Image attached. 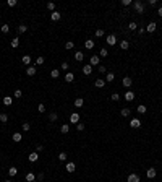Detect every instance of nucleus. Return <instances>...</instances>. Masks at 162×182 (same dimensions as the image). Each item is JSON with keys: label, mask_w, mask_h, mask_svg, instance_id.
Masks as SVG:
<instances>
[{"label": "nucleus", "mask_w": 162, "mask_h": 182, "mask_svg": "<svg viewBox=\"0 0 162 182\" xmlns=\"http://www.w3.org/2000/svg\"><path fill=\"white\" fill-rule=\"evenodd\" d=\"M83 104H84V101H83V98H78V99H75V107H83Z\"/></svg>", "instance_id": "nucleus-23"}, {"label": "nucleus", "mask_w": 162, "mask_h": 182, "mask_svg": "<svg viewBox=\"0 0 162 182\" xmlns=\"http://www.w3.org/2000/svg\"><path fill=\"white\" fill-rule=\"evenodd\" d=\"M73 47H75V42H73V41H68V42H67V44H65V49H67V50H70V49H73Z\"/></svg>", "instance_id": "nucleus-31"}, {"label": "nucleus", "mask_w": 162, "mask_h": 182, "mask_svg": "<svg viewBox=\"0 0 162 182\" xmlns=\"http://www.w3.org/2000/svg\"><path fill=\"white\" fill-rule=\"evenodd\" d=\"M113 80H115V75H113L112 72H109V73H107V81L110 83V81H113Z\"/></svg>", "instance_id": "nucleus-36"}, {"label": "nucleus", "mask_w": 162, "mask_h": 182, "mask_svg": "<svg viewBox=\"0 0 162 182\" xmlns=\"http://www.w3.org/2000/svg\"><path fill=\"white\" fill-rule=\"evenodd\" d=\"M18 31H20V33H26V31H28V26L26 25H20L18 26Z\"/></svg>", "instance_id": "nucleus-38"}, {"label": "nucleus", "mask_w": 162, "mask_h": 182, "mask_svg": "<svg viewBox=\"0 0 162 182\" xmlns=\"http://www.w3.org/2000/svg\"><path fill=\"white\" fill-rule=\"evenodd\" d=\"M3 182H12V180H3Z\"/></svg>", "instance_id": "nucleus-55"}, {"label": "nucleus", "mask_w": 162, "mask_h": 182, "mask_svg": "<svg viewBox=\"0 0 162 182\" xmlns=\"http://www.w3.org/2000/svg\"><path fill=\"white\" fill-rule=\"evenodd\" d=\"M104 85H105V81L101 80V78H97V80L94 81V86H96V88H104Z\"/></svg>", "instance_id": "nucleus-17"}, {"label": "nucleus", "mask_w": 162, "mask_h": 182, "mask_svg": "<svg viewBox=\"0 0 162 182\" xmlns=\"http://www.w3.org/2000/svg\"><path fill=\"white\" fill-rule=\"evenodd\" d=\"M133 8H135V12H136V13H144V3L138 0V2L133 3Z\"/></svg>", "instance_id": "nucleus-1"}, {"label": "nucleus", "mask_w": 162, "mask_h": 182, "mask_svg": "<svg viewBox=\"0 0 162 182\" xmlns=\"http://www.w3.org/2000/svg\"><path fill=\"white\" fill-rule=\"evenodd\" d=\"M128 28H130V29H131V31H135V29L138 28V25H136V23H135V21H131V23H130V25H128Z\"/></svg>", "instance_id": "nucleus-41"}, {"label": "nucleus", "mask_w": 162, "mask_h": 182, "mask_svg": "<svg viewBox=\"0 0 162 182\" xmlns=\"http://www.w3.org/2000/svg\"><path fill=\"white\" fill-rule=\"evenodd\" d=\"M37 111H39V112H46V106H44V104H39V106H37Z\"/></svg>", "instance_id": "nucleus-46"}, {"label": "nucleus", "mask_w": 162, "mask_h": 182, "mask_svg": "<svg viewBox=\"0 0 162 182\" xmlns=\"http://www.w3.org/2000/svg\"><path fill=\"white\" fill-rule=\"evenodd\" d=\"M89 64H91V67H92V65H99V55H91Z\"/></svg>", "instance_id": "nucleus-13"}, {"label": "nucleus", "mask_w": 162, "mask_h": 182, "mask_svg": "<svg viewBox=\"0 0 162 182\" xmlns=\"http://www.w3.org/2000/svg\"><path fill=\"white\" fill-rule=\"evenodd\" d=\"M73 80H75V75L71 73V72H67V75H65V81H67V83H71Z\"/></svg>", "instance_id": "nucleus-11"}, {"label": "nucleus", "mask_w": 162, "mask_h": 182, "mask_svg": "<svg viewBox=\"0 0 162 182\" xmlns=\"http://www.w3.org/2000/svg\"><path fill=\"white\" fill-rule=\"evenodd\" d=\"M84 47H86V49H92V47H94V41H92V39H88L84 42Z\"/></svg>", "instance_id": "nucleus-21"}, {"label": "nucleus", "mask_w": 162, "mask_h": 182, "mask_svg": "<svg viewBox=\"0 0 162 182\" xmlns=\"http://www.w3.org/2000/svg\"><path fill=\"white\" fill-rule=\"evenodd\" d=\"M76 130L83 132V130H84V124H76Z\"/></svg>", "instance_id": "nucleus-47"}, {"label": "nucleus", "mask_w": 162, "mask_h": 182, "mask_svg": "<svg viewBox=\"0 0 162 182\" xmlns=\"http://www.w3.org/2000/svg\"><path fill=\"white\" fill-rule=\"evenodd\" d=\"M67 158H68V154L65 151H62L60 154H58V159H60V161H67Z\"/></svg>", "instance_id": "nucleus-33"}, {"label": "nucleus", "mask_w": 162, "mask_h": 182, "mask_svg": "<svg viewBox=\"0 0 162 182\" xmlns=\"http://www.w3.org/2000/svg\"><path fill=\"white\" fill-rule=\"evenodd\" d=\"M126 182H139V176H138V174H130Z\"/></svg>", "instance_id": "nucleus-8"}, {"label": "nucleus", "mask_w": 162, "mask_h": 182, "mask_svg": "<svg viewBox=\"0 0 162 182\" xmlns=\"http://www.w3.org/2000/svg\"><path fill=\"white\" fill-rule=\"evenodd\" d=\"M57 119H58V115L55 114V112H50V114H49V120H50V122H55Z\"/></svg>", "instance_id": "nucleus-30"}, {"label": "nucleus", "mask_w": 162, "mask_h": 182, "mask_svg": "<svg viewBox=\"0 0 162 182\" xmlns=\"http://www.w3.org/2000/svg\"><path fill=\"white\" fill-rule=\"evenodd\" d=\"M157 13H159V16H162V7L159 8V12H157Z\"/></svg>", "instance_id": "nucleus-54"}, {"label": "nucleus", "mask_w": 162, "mask_h": 182, "mask_svg": "<svg viewBox=\"0 0 162 182\" xmlns=\"http://www.w3.org/2000/svg\"><path fill=\"white\" fill-rule=\"evenodd\" d=\"M83 59H84V54H83V52H75V60L83 62Z\"/></svg>", "instance_id": "nucleus-20"}, {"label": "nucleus", "mask_w": 162, "mask_h": 182, "mask_svg": "<svg viewBox=\"0 0 162 182\" xmlns=\"http://www.w3.org/2000/svg\"><path fill=\"white\" fill-rule=\"evenodd\" d=\"M70 122L71 124H80V114H78V112H73V114L70 115Z\"/></svg>", "instance_id": "nucleus-4"}, {"label": "nucleus", "mask_w": 162, "mask_h": 182, "mask_svg": "<svg viewBox=\"0 0 162 182\" xmlns=\"http://www.w3.org/2000/svg\"><path fill=\"white\" fill-rule=\"evenodd\" d=\"M125 99H126V101H133V99H135V93H133V91H126L125 93Z\"/></svg>", "instance_id": "nucleus-14"}, {"label": "nucleus", "mask_w": 162, "mask_h": 182, "mask_svg": "<svg viewBox=\"0 0 162 182\" xmlns=\"http://www.w3.org/2000/svg\"><path fill=\"white\" fill-rule=\"evenodd\" d=\"M58 75H60V72H58L57 68H54V70L50 72V77H52V78H58Z\"/></svg>", "instance_id": "nucleus-34"}, {"label": "nucleus", "mask_w": 162, "mask_h": 182, "mask_svg": "<svg viewBox=\"0 0 162 182\" xmlns=\"http://www.w3.org/2000/svg\"><path fill=\"white\" fill-rule=\"evenodd\" d=\"M91 72H92V67H91V65H84V67H83V73H84V75H89Z\"/></svg>", "instance_id": "nucleus-22"}, {"label": "nucleus", "mask_w": 162, "mask_h": 182, "mask_svg": "<svg viewBox=\"0 0 162 182\" xmlns=\"http://www.w3.org/2000/svg\"><path fill=\"white\" fill-rule=\"evenodd\" d=\"M138 112H139V114H144V112H146V106L139 104V106H138Z\"/></svg>", "instance_id": "nucleus-35"}, {"label": "nucleus", "mask_w": 162, "mask_h": 182, "mask_svg": "<svg viewBox=\"0 0 162 182\" xmlns=\"http://www.w3.org/2000/svg\"><path fill=\"white\" fill-rule=\"evenodd\" d=\"M131 83H133V80L130 77H125V78H123V86H125V88H130V86H131Z\"/></svg>", "instance_id": "nucleus-12"}, {"label": "nucleus", "mask_w": 162, "mask_h": 182, "mask_svg": "<svg viewBox=\"0 0 162 182\" xmlns=\"http://www.w3.org/2000/svg\"><path fill=\"white\" fill-rule=\"evenodd\" d=\"M23 64H25V65H28V67H29V65H31V55H23Z\"/></svg>", "instance_id": "nucleus-24"}, {"label": "nucleus", "mask_w": 162, "mask_h": 182, "mask_svg": "<svg viewBox=\"0 0 162 182\" xmlns=\"http://www.w3.org/2000/svg\"><path fill=\"white\" fill-rule=\"evenodd\" d=\"M29 129H31V125H29L28 122H25V124H23V130H25V132H29Z\"/></svg>", "instance_id": "nucleus-44"}, {"label": "nucleus", "mask_w": 162, "mask_h": 182, "mask_svg": "<svg viewBox=\"0 0 162 182\" xmlns=\"http://www.w3.org/2000/svg\"><path fill=\"white\" fill-rule=\"evenodd\" d=\"M130 127H131V129H139L141 127V120L136 119V117H133L131 120H130Z\"/></svg>", "instance_id": "nucleus-2"}, {"label": "nucleus", "mask_w": 162, "mask_h": 182, "mask_svg": "<svg viewBox=\"0 0 162 182\" xmlns=\"http://www.w3.org/2000/svg\"><path fill=\"white\" fill-rule=\"evenodd\" d=\"M156 174L157 172H156V169H154V167H149V169L146 171V176L149 177V179H154V177H156Z\"/></svg>", "instance_id": "nucleus-6"}, {"label": "nucleus", "mask_w": 162, "mask_h": 182, "mask_svg": "<svg viewBox=\"0 0 162 182\" xmlns=\"http://www.w3.org/2000/svg\"><path fill=\"white\" fill-rule=\"evenodd\" d=\"M99 72H101V73H105V67H104V65H101V67H99Z\"/></svg>", "instance_id": "nucleus-53"}, {"label": "nucleus", "mask_w": 162, "mask_h": 182, "mask_svg": "<svg viewBox=\"0 0 162 182\" xmlns=\"http://www.w3.org/2000/svg\"><path fill=\"white\" fill-rule=\"evenodd\" d=\"M60 68H62V70H68V64H67V62H63V64L60 65Z\"/></svg>", "instance_id": "nucleus-50"}, {"label": "nucleus", "mask_w": 162, "mask_h": 182, "mask_svg": "<svg viewBox=\"0 0 162 182\" xmlns=\"http://www.w3.org/2000/svg\"><path fill=\"white\" fill-rule=\"evenodd\" d=\"M42 150H44V146H42V145H37V146H36V151H37V153L42 151Z\"/></svg>", "instance_id": "nucleus-52"}, {"label": "nucleus", "mask_w": 162, "mask_h": 182, "mask_svg": "<svg viewBox=\"0 0 162 182\" xmlns=\"http://www.w3.org/2000/svg\"><path fill=\"white\" fill-rule=\"evenodd\" d=\"M36 72H37V68L34 67V65H29V67L26 68V75H28V77H34Z\"/></svg>", "instance_id": "nucleus-3"}, {"label": "nucleus", "mask_w": 162, "mask_h": 182, "mask_svg": "<svg viewBox=\"0 0 162 182\" xmlns=\"http://www.w3.org/2000/svg\"><path fill=\"white\" fill-rule=\"evenodd\" d=\"M120 114H122V117H128V115H130V109L128 107H123Z\"/></svg>", "instance_id": "nucleus-29"}, {"label": "nucleus", "mask_w": 162, "mask_h": 182, "mask_svg": "<svg viewBox=\"0 0 162 182\" xmlns=\"http://www.w3.org/2000/svg\"><path fill=\"white\" fill-rule=\"evenodd\" d=\"M47 8H49L50 12H55V5H54L52 2H49V3H47Z\"/></svg>", "instance_id": "nucleus-43"}, {"label": "nucleus", "mask_w": 162, "mask_h": 182, "mask_svg": "<svg viewBox=\"0 0 162 182\" xmlns=\"http://www.w3.org/2000/svg\"><path fill=\"white\" fill-rule=\"evenodd\" d=\"M65 169H67L68 172H75V169H76V166H75V163H67V166H65Z\"/></svg>", "instance_id": "nucleus-15"}, {"label": "nucleus", "mask_w": 162, "mask_h": 182, "mask_svg": "<svg viewBox=\"0 0 162 182\" xmlns=\"http://www.w3.org/2000/svg\"><path fill=\"white\" fill-rule=\"evenodd\" d=\"M0 31H2L3 34H7V33H8V31H10V26H8V25H3L2 28H0Z\"/></svg>", "instance_id": "nucleus-37"}, {"label": "nucleus", "mask_w": 162, "mask_h": 182, "mask_svg": "<svg viewBox=\"0 0 162 182\" xmlns=\"http://www.w3.org/2000/svg\"><path fill=\"white\" fill-rule=\"evenodd\" d=\"M60 132H62V133H68V132H70V127H68V124H63V125L60 127Z\"/></svg>", "instance_id": "nucleus-25"}, {"label": "nucleus", "mask_w": 162, "mask_h": 182, "mask_svg": "<svg viewBox=\"0 0 162 182\" xmlns=\"http://www.w3.org/2000/svg\"><path fill=\"white\" fill-rule=\"evenodd\" d=\"M107 49H101V52H99V57H107Z\"/></svg>", "instance_id": "nucleus-40"}, {"label": "nucleus", "mask_w": 162, "mask_h": 182, "mask_svg": "<svg viewBox=\"0 0 162 182\" xmlns=\"http://www.w3.org/2000/svg\"><path fill=\"white\" fill-rule=\"evenodd\" d=\"M3 104H5V106H12V104H13V98L5 96V98H3Z\"/></svg>", "instance_id": "nucleus-18"}, {"label": "nucleus", "mask_w": 162, "mask_h": 182, "mask_svg": "<svg viewBox=\"0 0 162 182\" xmlns=\"http://www.w3.org/2000/svg\"><path fill=\"white\" fill-rule=\"evenodd\" d=\"M44 64V57H37L36 59V65H42Z\"/></svg>", "instance_id": "nucleus-45"}, {"label": "nucleus", "mask_w": 162, "mask_h": 182, "mask_svg": "<svg viewBox=\"0 0 162 182\" xmlns=\"http://www.w3.org/2000/svg\"><path fill=\"white\" fill-rule=\"evenodd\" d=\"M13 96H15L16 99H18V98H21V96H23V93H21V90H16V91H13Z\"/></svg>", "instance_id": "nucleus-39"}, {"label": "nucleus", "mask_w": 162, "mask_h": 182, "mask_svg": "<svg viewBox=\"0 0 162 182\" xmlns=\"http://www.w3.org/2000/svg\"><path fill=\"white\" fill-rule=\"evenodd\" d=\"M12 138H13V142H16V143H18V142H21V140H23V135H21L20 132H15Z\"/></svg>", "instance_id": "nucleus-10"}, {"label": "nucleus", "mask_w": 162, "mask_h": 182, "mask_svg": "<svg viewBox=\"0 0 162 182\" xmlns=\"http://www.w3.org/2000/svg\"><path fill=\"white\" fill-rule=\"evenodd\" d=\"M107 44H109V46H115V44H117V37L113 36V34H109V36H107Z\"/></svg>", "instance_id": "nucleus-5"}, {"label": "nucleus", "mask_w": 162, "mask_h": 182, "mask_svg": "<svg viewBox=\"0 0 162 182\" xmlns=\"http://www.w3.org/2000/svg\"><path fill=\"white\" fill-rule=\"evenodd\" d=\"M7 120H8V115H7L5 112H2V114H0V122H2V124H5Z\"/></svg>", "instance_id": "nucleus-32"}, {"label": "nucleus", "mask_w": 162, "mask_h": 182, "mask_svg": "<svg viewBox=\"0 0 162 182\" xmlns=\"http://www.w3.org/2000/svg\"><path fill=\"white\" fill-rule=\"evenodd\" d=\"M156 28H157V25H156L154 21H151L149 25L146 26V31H147V33H154V31H156Z\"/></svg>", "instance_id": "nucleus-7"}, {"label": "nucleus", "mask_w": 162, "mask_h": 182, "mask_svg": "<svg viewBox=\"0 0 162 182\" xmlns=\"http://www.w3.org/2000/svg\"><path fill=\"white\" fill-rule=\"evenodd\" d=\"M128 47H130V42H128V41H120V49L126 50Z\"/></svg>", "instance_id": "nucleus-19"}, {"label": "nucleus", "mask_w": 162, "mask_h": 182, "mask_svg": "<svg viewBox=\"0 0 162 182\" xmlns=\"http://www.w3.org/2000/svg\"><path fill=\"white\" fill-rule=\"evenodd\" d=\"M8 5L10 7H15L16 5V0H8Z\"/></svg>", "instance_id": "nucleus-51"}, {"label": "nucleus", "mask_w": 162, "mask_h": 182, "mask_svg": "<svg viewBox=\"0 0 162 182\" xmlns=\"http://www.w3.org/2000/svg\"><path fill=\"white\" fill-rule=\"evenodd\" d=\"M10 46H12V47H15V49H16V47L20 46V39H18V37H15V39H12V42H10Z\"/></svg>", "instance_id": "nucleus-27"}, {"label": "nucleus", "mask_w": 162, "mask_h": 182, "mask_svg": "<svg viewBox=\"0 0 162 182\" xmlns=\"http://www.w3.org/2000/svg\"><path fill=\"white\" fill-rule=\"evenodd\" d=\"M16 172H18V169H16V167L15 166H12V167H8V174H10V176H16Z\"/></svg>", "instance_id": "nucleus-26"}, {"label": "nucleus", "mask_w": 162, "mask_h": 182, "mask_svg": "<svg viewBox=\"0 0 162 182\" xmlns=\"http://www.w3.org/2000/svg\"><path fill=\"white\" fill-rule=\"evenodd\" d=\"M118 99H120V94L113 93V94H112V101H118Z\"/></svg>", "instance_id": "nucleus-48"}, {"label": "nucleus", "mask_w": 162, "mask_h": 182, "mask_svg": "<svg viewBox=\"0 0 162 182\" xmlns=\"http://www.w3.org/2000/svg\"><path fill=\"white\" fill-rule=\"evenodd\" d=\"M37 159H39V154H37V151H34V153L29 154V161H31V163H36Z\"/></svg>", "instance_id": "nucleus-16"}, {"label": "nucleus", "mask_w": 162, "mask_h": 182, "mask_svg": "<svg viewBox=\"0 0 162 182\" xmlns=\"http://www.w3.org/2000/svg\"><path fill=\"white\" fill-rule=\"evenodd\" d=\"M104 36V29H97L96 31V37H102Z\"/></svg>", "instance_id": "nucleus-42"}, {"label": "nucleus", "mask_w": 162, "mask_h": 182, "mask_svg": "<svg viewBox=\"0 0 162 182\" xmlns=\"http://www.w3.org/2000/svg\"><path fill=\"white\" fill-rule=\"evenodd\" d=\"M33 182H36V180H33Z\"/></svg>", "instance_id": "nucleus-56"}, {"label": "nucleus", "mask_w": 162, "mask_h": 182, "mask_svg": "<svg viewBox=\"0 0 162 182\" xmlns=\"http://www.w3.org/2000/svg\"><path fill=\"white\" fill-rule=\"evenodd\" d=\"M130 3H131V0H122V5L123 7H128Z\"/></svg>", "instance_id": "nucleus-49"}, {"label": "nucleus", "mask_w": 162, "mask_h": 182, "mask_svg": "<svg viewBox=\"0 0 162 182\" xmlns=\"http://www.w3.org/2000/svg\"><path fill=\"white\" fill-rule=\"evenodd\" d=\"M34 179H36V176H34V172H28V174H26V180H28V182H33Z\"/></svg>", "instance_id": "nucleus-28"}, {"label": "nucleus", "mask_w": 162, "mask_h": 182, "mask_svg": "<svg viewBox=\"0 0 162 182\" xmlns=\"http://www.w3.org/2000/svg\"><path fill=\"white\" fill-rule=\"evenodd\" d=\"M60 18H62V15L58 12H52L50 13V20H52V21H58Z\"/></svg>", "instance_id": "nucleus-9"}]
</instances>
